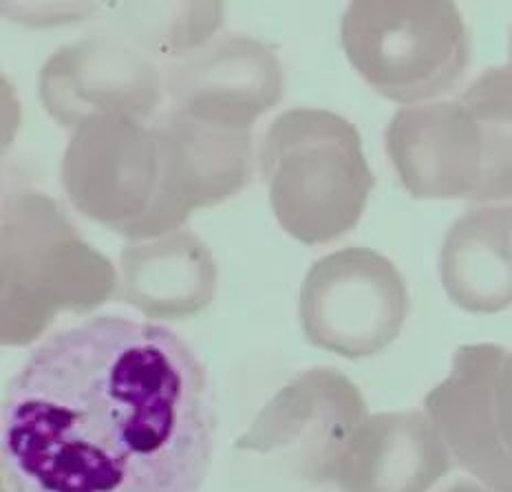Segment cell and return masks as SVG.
Here are the masks:
<instances>
[{
	"label": "cell",
	"mask_w": 512,
	"mask_h": 492,
	"mask_svg": "<svg viewBox=\"0 0 512 492\" xmlns=\"http://www.w3.org/2000/svg\"><path fill=\"white\" fill-rule=\"evenodd\" d=\"M166 76L148 53L120 36H89L62 47L40 73V100L60 126L78 128L100 115L153 120Z\"/></svg>",
	"instance_id": "cell-7"
},
{
	"label": "cell",
	"mask_w": 512,
	"mask_h": 492,
	"mask_svg": "<svg viewBox=\"0 0 512 492\" xmlns=\"http://www.w3.org/2000/svg\"><path fill=\"white\" fill-rule=\"evenodd\" d=\"M217 263L195 232L135 241L120 254L115 298L157 320H186L215 301Z\"/></svg>",
	"instance_id": "cell-13"
},
{
	"label": "cell",
	"mask_w": 512,
	"mask_h": 492,
	"mask_svg": "<svg viewBox=\"0 0 512 492\" xmlns=\"http://www.w3.org/2000/svg\"><path fill=\"white\" fill-rule=\"evenodd\" d=\"M62 184L82 215L128 239H155L162 162L151 124L100 115L78 126Z\"/></svg>",
	"instance_id": "cell-5"
},
{
	"label": "cell",
	"mask_w": 512,
	"mask_h": 492,
	"mask_svg": "<svg viewBox=\"0 0 512 492\" xmlns=\"http://www.w3.org/2000/svg\"><path fill=\"white\" fill-rule=\"evenodd\" d=\"M387 151L413 197L475 201L484 170L482 137L460 98L398 111Z\"/></svg>",
	"instance_id": "cell-11"
},
{
	"label": "cell",
	"mask_w": 512,
	"mask_h": 492,
	"mask_svg": "<svg viewBox=\"0 0 512 492\" xmlns=\"http://www.w3.org/2000/svg\"><path fill=\"white\" fill-rule=\"evenodd\" d=\"M453 455L422 411L367 415L340 453L332 484L343 492H429Z\"/></svg>",
	"instance_id": "cell-12"
},
{
	"label": "cell",
	"mask_w": 512,
	"mask_h": 492,
	"mask_svg": "<svg viewBox=\"0 0 512 492\" xmlns=\"http://www.w3.org/2000/svg\"><path fill=\"white\" fill-rule=\"evenodd\" d=\"M510 60H512V36H510Z\"/></svg>",
	"instance_id": "cell-18"
},
{
	"label": "cell",
	"mask_w": 512,
	"mask_h": 492,
	"mask_svg": "<svg viewBox=\"0 0 512 492\" xmlns=\"http://www.w3.org/2000/svg\"><path fill=\"white\" fill-rule=\"evenodd\" d=\"M219 413L177 331L91 316L49 336L9 380L0 413L7 492H199Z\"/></svg>",
	"instance_id": "cell-1"
},
{
	"label": "cell",
	"mask_w": 512,
	"mask_h": 492,
	"mask_svg": "<svg viewBox=\"0 0 512 492\" xmlns=\"http://www.w3.org/2000/svg\"><path fill=\"white\" fill-rule=\"evenodd\" d=\"M460 100L482 137L484 170L475 201L512 199V67L484 71Z\"/></svg>",
	"instance_id": "cell-15"
},
{
	"label": "cell",
	"mask_w": 512,
	"mask_h": 492,
	"mask_svg": "<svg viewBox=\"0 0 512 492\" xmlns=\"http://www.w3.org/2000/svg\"><path fill=\"white\" fill-rule=\"evenodd\" d=\"M151 128L162 162L155 239L179 230L192 210L217 206L252 181V131L210 124L170 106L153 117Z\"/></svg>",
	"instance_id": "cell-9"
},
{
	"label": "cell",
	"mask_w": 512,
	"mask_h": 492,
	"mask_svg": "<svg viewBox=\"0 0 512 492\" xmlns=\"http://www.w3.org/2000/svg\"><path fill=\"white\" fill-rule=\"evenodd\" d=\"M340 40L369 87L402 104L451 91L471 62L462 12L446 0H356Z\"/></svg>",
	"instance_id": "cell-3"
},
{
	"label": "cell",
	"mask_w": 512,
	"mask_h": 492,
	"mask_svg": "<svg viewBox=\"0 0 512 492\" xmlns=\"http://www.w3.org/2000/svg\"><path fill=\"white\" fill-rule=\"evenodd\" d=\"M365 417V400L343 373L312 369L274 395L237 446L283 451L294 473L314 484H332L338 457Z\"/></svg>",
	"instance_id": "cell-8"
},
{
	"label": "cell",
	"mask_w": 512,
	"mask_h": 492,
	"mask_svg": "<svg viewBox=\"0 0 512 492\" xmlns=\"http://www.w3.org/2000/svg\"><path fill=\"white\" fill-rule=\"evenodd\" d=\"M448 298L471 314L512 305V206L468 210L448 230L440 259Z\"/></svg>",
	"instance_id": "cell-14"
},
{
	"label": "cell",
	"mask_w": 512,
	"mask_h": 492,
	"mask_svg": "<svg viewBox=\"0 0 512 492\" xmlns=\"http://www.w3.org/2000/svg\"><path fill=\"white\" fill-rule=\"evenodd\" d=\"M409 290L398 267L371 248H345L316 261L298 294V320L314 347L369 358L400 336Z\"/></svg>",
	"instance_id": "cell-4"
},
{
	"label": "cell",
	"mask_w": 512,
	"mask_h": 492,
	"mask_svg": "<svg viewBox=\"0 0 512 492\" xmlns=\"http://www.w3.org/2000/svg\"><path fill=\"white\" fill-rule=\"evenodd\" d=\"M424 413L453 455L495 492H512V351L468 345L448 378L426 395Z\"/></svg>",
	"instance_id": "cell-6"
},
{
	"label": "cell",
	"mask_w": 512,
	"mask_h": 492,
	"mask_svg": "<svg viewBox=\"0 0 512 492\" xmlns=\"http://www.w3.org/2000/svg\"><path fill=\"white\" fill-rule=\"evenodd\" d=\"M283 93L276 53L248 36L210 40L166 71L170 109L228 128L252 131L256 117L279 104Z\"/></svg>",
	"instance_id": "cell-10"
},
{
	"label": "cell",
	"mask_w": 512,
	"mask_h": 492,
	"mask_svg": "<svg viewBox=\"0 0 512 492\" xmlns=\"http://www.w3.org/2000/svg\"><path fill=\"white\" fill-rule=\"evenodd\" d=\"M259 168L281 228L305 245L354 230L376 184L358 128L325 109L274 117L261 139Z\"/></svg>",
	"instance_id": "cell-2"
},
{
	"label": "cell",
	"mask_w": 512,
	"mask_h": 492,
	"mask_svg": "<svg viewBox=\"0 0 512 492\" xmlns=\"http://www.w3.org/2000/svg\"><path fill=\"white\" fill-rule=\"evenodd\" d=\"M444 492H495V490H490L484 484H477V481H473V479H460V481H455L451 488H446Z\"/></svg>",
	"instance_id": "cell-17"
},
{
	"label": "cell",
	"mask_w": 512,
	"mask_h": 492,
	"mask_svg": "<svg viewBox=\"0 0 512 492\" xmlns=\"http://www.w3.org/2000/svg\"><path fill=\"white\" fill-rule=\"evenodd\" d=\"M166 9L168 5H151L153 14H148L146 5H122V14H115V20L124 38L146 53L177 58L199 49L221 25V5H190L186 14H181L186 5H170L168 14Z\"/></svg>",
	"instance_id": "cell-16"
}]
</instances>
